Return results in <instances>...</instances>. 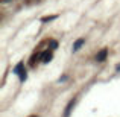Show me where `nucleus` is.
<instances>
[{
    "mask_svg": "<svg viewBox=\"0 0 120 117\" xmlns=\"http://www.w3.org/2000/svg\"><path fill=\"white\" fill-rule=\"evenodd\" d=\"M14 73H20V75L23 73V62H20V64L14 68Z\"/></svg>",
    "mask_w": 120,
    "mask_h": 117,
    "instance_id": "nucleus-5",
    "label": "nucleus"
},
{
    "mask_svg": "<svg viewBox=\"0 0 120 117\" xmlns=\"http://www.w3.org/2000/svg\"><path fill=\"white\" fill-rule=\"evenodd\" d=\"M84 43H85V40H82V38H81V40H78L76 43H75V46H73V52H76V50L79 49V47H81Z\"/></svg>",
    "mask_w": 120,
    "mask_h": 117,
    "instance_id": "nucleus-4",
    "label": "nucleus"
},
{
    "mask_svg": "<svg viewBox=\"0 0 120 117\" xmlns=\"http://www.w3.org/2000/svg\"><path fill=\"white\" fill-rule=\"evenodd\" d=\"M50 59H52V52H50V50H46V52L41 55V61L43 62H49Z\"/></svg>",
    "mask_w": 120,
    "mask_h": 117,
    "instance_id": "nucleus-2",
    "label": "nucleus"
},
{
    "mask_svg": "<svg viewBox=\"0 0 120 117\" xmlns=\"http://www.w3.org/2000/svg\"><path fill=\"white\" fill-rule=\"evenodd\" d=\"M75 106V99H71L70 102H68V105L65 106V111H64V117H68L70 116V111H71V108Z\"/></svg>",
    "mask_w": 120,
    "mask_h": 117,
    "instance_id": "nucleus-1",
    "label": "nucleus"
},
{
    "mask_svg": "<svg viewBox=\"0 0 120 117\" xmlns=\"http://www.w3.org/2000/svg\"><path fill=\"white\" fill-rule=\"evenodd\" d=\"M30 117H37V116H30Z\"/></svg>",
    "mask_w": 120,
    "mask_h": 117,
    "instance_id": "nucleus-7",
    "label": "nucleus"
},
{
    "mask_svg": "<svg viewBox=\"0 0 120 117\" xmlns=\"http://www.w3.org/2000/svg\"><path fill=\"white\" fill-rule=\"evenodd\" d=\"M106 55H108V50H106V49L100 50V53L97 55V61H103V59L106 58Z\"/></svg>",
    "mask_w": 120,
    "mask_h": 117,
    "instance_id": "nucleus-3",
    "label": "nucleus"
},
{
    "mask_svg": "<svg viewBox=\"0 0 120 117\" xmlns=\"http://www.w3.org/2000/svg\"><path fill=\"white\" fill-rule=\"evenodd\" d=\"M53 18H56V15H52V17H44L43 21H50V20H53Z\"/></svg>",
    "mask_w": 120,
    "mask_h": 117,
    "instance_id": "nucleus-6",
    "label": "nucleus"
}]
</instances>
